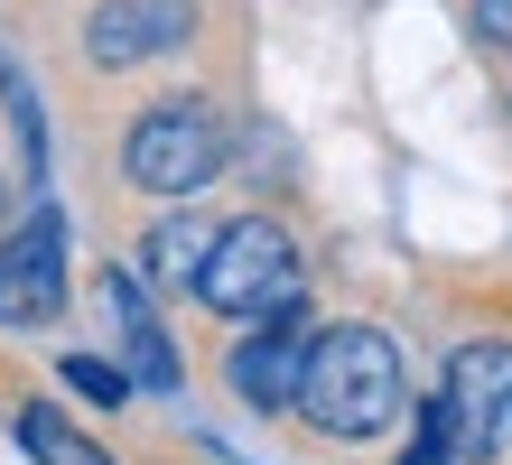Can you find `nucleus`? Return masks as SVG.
<instances>
[{"instance_id":"1","label":"nucleus","mask_w":512,"mask_h":465,"mask_svg":"<svg viewBox=\"0 0 512 465\" xmlns=\"http://www.w3.org/2000/svg\"><path fill=\"white\" fill-rule=\"evenodd\" d=\"M401 400H410L401 345L382 326L308 335V363H298V391H289V410H308V428H326V438H382L401 419Z\"/></svg>"},{"instance_id":"2","label":"nucleus","mask_w":512,"mask_h":465,"mask_svg":"<svg viewBox=\"0 0 512 465\" xmlns=\"http://www.w3.org/2000/svg\"><path fill=\"white\" fill-rule=\"evenodd\" d=\"M196 298L215 307V317H280V307L308 298V279H298V242L270 224V214H252V224H224L215 242H205V261H196Z\"/></svg>"},{"instance_id":"3","label":"nucleus","mask_w":512,"mask_h":465,"mask_svg":"<svg viewBox=\"0 0 512 465\" xmlns=\"http://www.w3.org/2000/svg\"><path fill=\"white\" fill-rule=\"evenodd\" d=\"M122 177L149 186V196H196V186L224 177V121L215 103H159L131 121L122 140Z\"/></svg>"},{"instance_id":"4","label":"nucleus","mask_w":512,"mask_h":465,"mask_svg":"<svg viewBox=\"0 0 512 465\" xmlns=\"http://www.w3.org/2000/svg\"><path fill=\"white\" fill-rule=\"evenodd\" d=\"M429 410H438L447 456H457V465L503 456V447H512V345H457Z\"/></svg>"},{"instance_id":"5","label":"nucleus","mask_w":512,"mask_h":465,"mask_svg":"<svg viewBox=\"0 0 512 465\" xmlns=\"http://www.w3.org/2000/svg\"><path fill=\"white\" fill-rule=\"evenodd\" d=\"M66 307V214L38 205L0 242V326H47Z\"/></svg>"},{"instance_id":"6","label":"nucleus","mask_w":512,"mask_h":465,"mask_svg":"<svg viewBox=\"0 0 512 465\" xmlns=\"http://www.w3.org/2000/svg\"><path fill=\"white\" fill-rule=\"evenodd\" d=\"M187 28H196L187 0H103V10L84 19V56H94V66H149V56L187 47Z\"/></svg>"},{"instance_id":"7","label":"nucleus","mask_w":512,"mask_h":465,"mask_svg":"<svg viewBox=\"0 0 512 465\" xmlns=\"http://www.w3.org/2000/svg\"><path fill=\"white\" fill-rule=\"evenodd\" d=\"M298 363H308V317H298V307H280V317H261V335H243V345H233V391H243L252 410H289Z\"/></svg>"},{"instance_id":"8","label":"nucleus","mask_w":512,"mask_h":465,"mask_svg":"<svg viewBox=\"0 0 512 465\" xmlns=\"http://www.w3.org/2000/svg\"><path fill=\"white\" fill-rule=\"evenodd\" d=\"M94 307L112 317V335H122V345H131V391H177V345H168V326L149 317L140 279L103 270V279H94Z\"/></svg>"},{"instance_id":"9","label":"nucleus","mask_w":512,"mask_h":465,"mask_svg":"<svg viewBox=\"0 0 512 465\" xmlns=\"http://www.w3.org/2000/svg\"><path fill=\"white\" fill-rule=\"evenodd\" d=\"M205 242H215V224H196V214H168V224H149V233H140V270L159 279V289H187L196 261H205Z\"/></svg>"},{"instance_id":"10","label":"nucleus","mask_w":512,"mask_h":465,"mask_svg":"<svg viewBox=\"0 0 512 465\" xmlns=\"http://www.w3.org/2000/svg\"><path fill=\"white\" fill-rule=\"evenodd\" d=\"M19 447L38 456V465H112L94 438H84V428H66L56 410H19Z\"/></svg>"},{"instance_id":"11","label":"nucleus","mask_w":512,"mask_h":465,"mask_svg":"<svg viewBox=\"0 0 512 465\" xmlns=\"http://www.w3.org/2000/svg\"><path fill=\"white\" fill-rule=\"evenodd\" d=\"M66 391H84L94 410H122V400H131V372L122 363H94V354H66Z\"/></svg>"},{"instance_id":"12","label":"nucleus","mask_w":512,"mask_h":465,"mask_svg":"<svg viewBox=\"0 0 512 465\" xmlns=\"http://www.w3.org/2000/svg\"><path fill=\"white\" fill-rule=\"evenodd\" d=\"M475 38H485V47H512V0H475Z\"/></svg>"},{"instance_id":"13","label":"nucleus","mask_w":512,"mask_h":465,"mask_svg":"<svg viewBox=\"0 0 512 465\" xmlns=\"http://www.w3.org/2000/svg\"><path fill=\"white\" fill-rule=\"evenodd\" d=\"M401 465H457V456H447V428H438V410H429V419H419V447H410Z\"/></svg>"}]
</instances>
